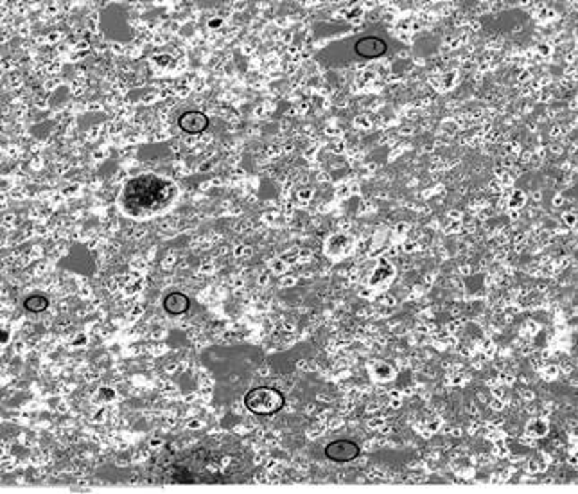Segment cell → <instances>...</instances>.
<instances>
[{
	"instance_id": "1",
	"label": "cell",
	"mask_w": 578,
	"mask_h": 494,
	"mask_svg": "<svg viewBox=\"0 0 578 494\" xmlns=\"http://www.w3.org/2000/svg\"><path fill=\"white\" fill-rule=\"evenodd\" d=\"M286 397L273 386H257L244 395V406L256 415H273L282 410Z\"/></svg>"
},
{
	"instance_id": "2",
	"label": "cell",
	"mask_w": 578,
	"mask_h": 494,
	"mask_svg": "<svg viewBox=\"0 0 578 494\" xmlns=\"http://www.w3.org/2000/svg\"><path fill=\"white\" fill-rule=\"evenodd\" d=\"M359 453H361V448H359V444H356L354 440L340 439L325 446V457L336 464L352 462L359 457Z\"/></svg>"
},
{
	"instance_id": "3",
	"label": "cell",
	"mask_w": 578,
	"mask_h": 494,
	"mask_svg": "<svg viewBox=\"0 0 578 494\" xmlns=\"http://www.w3.org/2000/svg\"><path fill=\"white\" fill-rule=\"evenodd\" d=\"M354 50L361 58L376 59L381 58L383 54H386L388 45H386V41L383 40V38H377V36H365V38L356 41Z\"/></svg>"
},
{
	"instance_id": "4",
	"label": "cell",
	"mask_w": 578,
	"mask_h": 494,
	"mask_svg": "<svg viewBox=\"0 0 578 494\" xmlns=\"http://www.w3.org/2000/svg\"><path fill=\"white\" fill-rule=\"evenodd\" d=\"M209 122H211L209 121V117H206L203 112H196V110H193V112H185L184 115L178 119L180 130L189 135L203 133V131L209 128Z\"/></svg>"
},
{
	"instance_id": "5",
	"label": "cell",
	"mask_w": 578,
	"mask_h": 494,
	"mask_svg": "<svg viewBox=\"0 0 578 494\" xmlns=\"http://www.w3.org/2000/svg\"><path fill=\"white\" fill-rule=\"evenodd\" d=\"M191 307L189 296L180 292H173L164 298V310L171 314H184Z\"/></svg>"
},
{
	"instance_id": "6",
	"label": "cell",
	"mask_w": 578,
	"mask_h": 494,
	"mask_svg": "<svg viewBox=\"0 0 578 494\" xmlns=\"http://www.w3.org/2000/svg\"><path fill=\"white\" fill-rule=\"evenodd\" d=\"M23 305H26V310L31 311V313H41V311H45L49 307V301H47L44 295H31L23 301Z\"/></svg>"
}]
</instances>
